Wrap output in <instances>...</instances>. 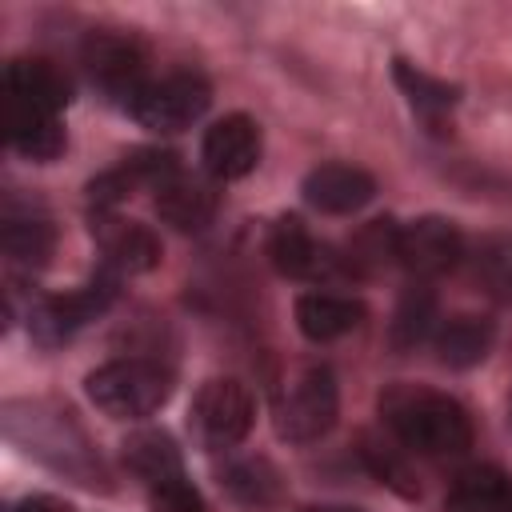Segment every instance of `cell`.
I'll return each instance as SVG.
<instances>
[{"instance_id":"obj_25","label":"cell","mask_w":512,"mask_h":512,"mask_svg":"<svg viewBox=\"0 0 512 512\" xmlns=\"http://www.w3.org/2000/svg\"><path fill=\"white\" fill-rule=\"evenodd\" d=\"M220 484L240 500V504H272L280 496V472L268 460H240L228 464Z\"/></svg>"},{"instance_id":"obj_30","label":"cell","mask_w":512,"mask_h":512,"mask_svg":"<svg viewBox=\"0 0 512 512\" xmlns=\"http://www.w3.org/2000/svg\"><path fill=\"white\" fill-rule=\"evenodd\" d=\"M308 512H360V508H348V504H312Z\"/></svg>"},{"instance_id":"obj_5","label":"cell","mask_w":512,"mask_h":512,"mask_svg":"<svg viewBox=\"0 0 512 512\" xmlns=\"http://www.w3.org/2000/svg\"><path fill=\"white\" fill-rule=\"evenodd\" d=\"M336 416H340L336 372L328 364H312L276 404V432L288 444H316L336 428Z\"/></svg>"},{"instance_id":"obj_20","label":"cell","mask_w":512,"mask_h":512,"mask_svg":"<svg viewBox=\"0 0 512 512\" xmlns=\"http://www.w3.org/2000/svg\"><path fill=\"white\" fill-rule=\"evenodd\" d=\"M392 80H396V88L408 96V104H412L428 124H440V120L460 104V84H448V80L424 72V68L412 64V60H392Z\"/></svg>"},{"instance_id":"obj_1","label":"cell","mask_w":512,"mask_h":512,"mask_svg":"<svg viewBox=\"0 0 512 512\" xmlns=\"http://www.w3.org/2000/svg\"><path fill=\"white\" fill-rule=\"evenodd\" d=\"M380 420L408 452L420 456H460L472 448L468 408L456 396L424 384H388L380 392Z\"/></svg>"},{"instance_id":"obj_9","label":"cell","mask_w":512,"mask_h":512,"mask_svg":"<svg viewBox=\"0 0 512 512\" xmlns=\"http://www.w3.org/2000/svg\"><path fill=\"white\" fill-rule=\"evenodd\" d=\"M464 260V232L448 216H420L396 232V264L416 280H436Z\"/></svg>"},{"instance_id":"obj_14","label":"cell","mask_w":512,"mask_h":512,"mask_svg":"<svg viewBox=\"0 0 512 512\" xmlns=\"http://www.w3.org/2000/svg\"><path fill=\"white\" fill-rule=\"evenodd\" d=\"M152 192H156V200H152L156 216L164 224H172L176 232H204L212 224V216H216V204H220L212 180L188 176L184 168L176 176H168L160 188H152Z\"/></svg>"},{"instance_id":"obj_3","label":"cell","mask_w":512,"mask_h":512,"mask_svg":"<svg viewBox=\"0 0 512 512\" xmlns=\"http://www.w3.org/2000/svg\"><path fill=\"white\" fill-rule=\"evenodd\" d=\"M84 392L112 420H144V416H152L156 408L168 404L172 376L156 360L120 356V360H108V364L92 368L84 376Z\"/></svg>"},{"instance_id":"obj_22","label":"cell","mask_w":512,"mask_h":512,"mask_svg":"<svg viewBox=\"0 0 512 512\" xmlns=\"http://www.w3.org/2000/svg\"><path fill=\"white\" fill-rule=\"evenodd\" d=\"M428 336H436V292L424 280H416L396 300V312H392V324H388V340H392L396 352H412Z\"/></svg>"},{"instance_id":"obj_4","label":"cell","mask_w":512,"mask_h":512,"mask_svg":"<svg viewBox=\"0 0 512 512\" xmlns=\"http://www.w3.org/2000/svg\"><path fill=\"white\" fill-rule=\"evenodd\" d=\"M120 272L100 264L80 288L64 292V296H40L32 300L28 308V336L40 344V348H56L64 340H72L84 324H92L96 316H104L116 296H120Z\"/></svg>"},{"instance_id":"obj_18","label":"cell","mask_w":512,"mask_h":512,"mask_svg":"<svg viewBox=\"0 0 512 512\" xmlns=\"http://www.w3.org/2000/svg\"><path fill=\"white\" fill-rule=\"evenodd\" d=\"M444 512H512V476L500 468H468L448 488Z\"/></svg>"},{"instance_id":"obj_8","label":"cell","mask_w":512,"mask_h":512,"mask_svg":"<svg viewBox=\"0 0 512 512\" xmlns=\"http://www.w3.org/2000/svg\"><path fill=\"white\" fill-rule=\"evenodd\" d=\"M80 64L88 72V80L108 96L120 100L124 108H132V100L140 96L144 80V48L124 36V32H88L80 44Z\"/></svg>"},{"instance_id":"obj_11","label":"cell","mask_w":512,"mask_h":512,"mask_svg":"<svg viewBox=\"0 0 512 512\" xmlns=\"http://www.w3.org/2000/svg\"><path fill=\"white\" fill-rule=\"evenodd\" d=\"M268 260L280 276L288 280H324V276H344V264L336 252L312 240L300 216H280L268 232Z\"/></svg>"},{"instance_id":"obj_17","label":"cell","mask_w":512,"mask_h":512,"mask_svg":"<svg viewBox=\"0 0 512 512\" xmlns=\"http://www.w3.org/2000/svg\"><path fill=\"white\" fill-rule=\"evenodd\" d=\"M492 344H496V324L476 312L448 316L444 324H436V336H432L436 360L448 368H476L492 352Z\"/></svg>"},{"instance_id":"obj_10","label":"cell","mask_w":512,"mask_h":512,"mask_svg":"<svg viewBox=\"0 0 512 512\" xmlns=\"http://www.w3.org/2000/svg\"><path fill=\"white\" fill-rule=\"evenodd\" d=\"M260 124L244 112L216 120L200 140V160L212 180H240L260 164Z\"/></svg>"},{"instance_id":"obj_16","label":"cell","mask_w":512,"mask_h":512,"mask_svg":"<svg viewBox=\"0 0 512 512\" xmlns=\"http://www.w3.org/2000/svg\"><path fill=\"white\" fill-rule=\"evenodd\" d=\"M364 320V304L356 296H340V292H304L296 300V328L312 340V344H328L348 336L352 328H360Z\"/></svg>"},{"instance_id":"obj_13","label":"cell","mask_w":512,"mask_h":512,"mask_svg":"<svg viewBox=\"0 0 512 512\" xmlns=\"http://www.w3.org/2000/svg\"><path fill=\"white\" fill-rule=\"evenodd\" d=\"M92 236L100 248V264L116 268L120 276L128 272H152L160 264V236L148 224L124 220L116 212H92Z\"/></svg>"},{"instance_id":"obj_24","label":"cell","mask_w":512,"mask_h":512,"mask_svg":"<svg viewBox=\"0 0 512 512\" xmlns=\"http://www.w3.org/2000/svg\"><path fill=\"white\" fill-rule=\"evenodd\" d=\"M396 224L392 220H372L368 228L356 232V240H348V248L340 252L344 276H368L384 264L396 260Z\"/></svg>"},{"instance_id":"obj_12","label":"cell","mask_w":512,"mask_h":512,"mask_svg":"<svg viewBox=\"0 0 512 512\" xmlns=\"http://www.w3.org/2000/svg\"><path fill=\"white\" fill-rule=\"evenodd\" d=\"M300 196H304L308 208H316L324 216H352V212H360L364 204L376 200V176L364 172L360 164L332 160V164H320L304 176Z\"/></svg>"},{"instance_id":"obj_7","label":"cell","mask_w":512,"mask_h":512,"mask_svg":"<svg viewBox=\"0 0 512 512\" xmlns=\"http://www.w3.org/2000/svg\"><path fill=\"white\" fill-rule=\"evenodd\" d=\"M256 424V400L248 384L232 376H216L200 384L192 400V428L204 448H236Z\"/></svg>"},{"instance_id":"obj_15","label":"cell","mask_w":512,"mask_h":512,"mask_svg":"<svg viewBox=\"0 0 512 512\" xmlns=\"http://www.w3.org/2000/svg\"><path fill=\"white\" fill-rule=\"evenodd\" d=\"M4 96H8V104H24V108L60 116V108L68 104V80L56 72V64L20 56L4 68Z\"/></svg>"},{"instance_id":"obj_26","label":"cell","mask_w":512,"mask_h":512,"mask_svg":"<svg viewBox=\"0 0 512 512\" xmlns=\"http://www.w3.org/2000/svg\"><path fill=\"white\" fill-rule=\"evenodd\" d=\"M476 280L504 304H512V240L496 236L484 240L476 252Z\"/></svg>"},{"instance_id":"obj_28","label":"cell","mask_w":512,"mask_h":512,"mask_svg":"<svg viewBox=\"0 0 512 512\" xmlns=\"http://www.w3.org/2000/svg\"><path fill=\"white\" fill-rule=\"evenodd\" d=\"M148 508H152V512H208L204 496L196 492V484H192L184 472L148 484Z\"/></svg>"},{"instance_id":"obj_19","label":"cell","mask_w":512,"mask_h":512,"mask_svg":"<svg viewBox=\"0 0 512 512\" xmlns=\"http://www.w3.org/2000/svg\"><path fill=\"white\" fill-rule=\"evenodd\" d=\"M8 144L28 156V160H56L64 152V128L56 112H40V108H24V104H8Z\"/></svg>"},{"instance_id":"obj_27","label":"cell","mask_w":512,"mask_h":512,"mask_svg":"<svg viewBox=\"0 0 512 512\" xmlns=\"http://www.w3.org/2000/svg\"><path fill=\"white\" fill-rule=\"evenodd\" d=\"M360 456H364L368 472H372L380 484H388L392 492H400V496H408V500L420 492V488H416V480H412V472H408V464L400 460V452H396V448H388V444H380V440L364 436V440H360Z\"/></svg>"},{"instance_id":"obj_23","label":"cell","mask_w":512,"mask_h":512,"mask_svg":"<svg viewBox=\"0 0 512 512\" xmlns=\"http://www.w3.org/2000/svg\"><path fill=\"white\" fill-rule=\"evenodd\" d=\"M124 464L128 472L148 488L156 480H168L176 472H184V460H180V448L168 432L160 428H140L124 440Z\"/></svg>"},{"instance_id":"obj_2","label":"cell","mask_w":512,"mask_h":512,"mask_svg":"<svg viewBox=\"0 0 512 512\" xmlns=\"http://www.w3.org/2000/svg\"><path fill=\"white\" fill-rule=\"evenodd\" d=\"M4 436L12 444H24V452L40 456L56 472H68L80 484L104 480L100 456L88 448V436L76 428L72 412H52L48 404L12 400L4 404Z\"/></svg>"},{"instance_id":"obj_21","label":"cell","mask_w":512,"mask_h":512,"mask_svg":"<svg viewBox=\"0 0 512 512\" xmlns=\"http://www.w3.org/2000/svg\"><path fill=\"white\" fill-rule=\"evenodd\" d=\"M0 244H4V256L12 268H24V272H36L48 264L52 248H56V232L44 216H32V212H8L4 216V228H0Z\"/></svg>"},{"instance_id":"obj_29","label":"cell","mask_w":512,"mask_h":512,"mask_svg":"<svg viewBox=\"0 0 512 512\" xmlns=\"http://www.w3.org/2000/svg\"><path fill=\"white\" fill-rule=\"evenodd\" d=\"M8 512H76V508L64 504V500H56V496H24Z\"/></svg>"},{"instance_id":"obj_6","label":"cell","mask_w":512,"mask_h":512,"mask_svg":"<svg viewBox=\"0 0 512 512\" xmlns=\"http://www.w3.org/2000/svg\"><path fill=\"white\" fill-rule=\"evenodd\" d=\"M208 104H212V88L204 76L168 72L160 80H148L128 112L152 132H184L208 112Z\"/></svg>"}]
</instances>
